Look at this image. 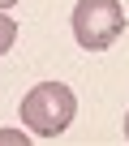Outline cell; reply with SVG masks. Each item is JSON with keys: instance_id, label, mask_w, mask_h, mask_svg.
<instances>
[{"instance_id": "obj_3", "label": "cell", "mask_w": 129, "mask_h": 146, "mask_svg": "<svg viewBox=\"0 0 129 146\" xmlns=\"http://www.w3.org/2000/svg\"><path fill=\"white\" fill-rule=\"evenodd\" d=\"M13 39H17V22L0 13V56H5V52L13 47Z\"/></svg>"}, {"instance_id": "obj_2", "label": "cell", "mask_w": 129, "mask_h": 146, "mask_svg": "<svg viewBox=\"0 0 129 146\" xmlns=\"http://www.w3.org/2000/svg\"><path fill=\"white\" fill-rule=\"evenodd\" d=\"M125 30L120 0H78L73 9V39L86 52H108Z\"/></svg>"}, {"instance_id": "obj_5", "label": "cell", "mask_w": 129, "mask_h": 146, "mask_svg": "<svg viewBox=\"0 0 129 146\" xmlns=\"http://www.w3.org/2000/svg\"><path fill=\"white\" fill-rule=\"evenodd\" d=\"M125 142H129V112H125Z\"/></svg>"}, {"instance_id": "obj_1", "label": "cell", "mask_w": 129, "mask_h": 146, "mask_svg": "<svg viewBox=\"0 0 129 146\" xmlns=\"http://www.w3.org/2000/svg\"><path fill=\"white\" fill-rule=\"evenodd\" d=\"M78 116V95L60 82H43L22 99V125H30L39 137H56L73 125Z\"/></svg>"}, {"instance_id": "obj_4", "label": "cell", "mask_w": 129, "mask_h": 146, "mask_svg": "<svg viewBox=\"0 0 129 146\" xmlns=\"http://www.w3.org/2000/svg\"><path fill=\"white\" fill-rule=\"evenodd\" d=\"M13 5H17V0H0V9H13Z\"/></svg>"}]
</instances>
